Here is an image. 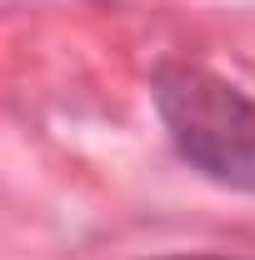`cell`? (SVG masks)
<instances>
[{"label": "cell", "mask_w": 255, "mask_h": 260, "mask_svg": "<svg viewBox=\"0 0 255 260\" xmlns=\"http://www.w3.org/2000/svg\"><path fill=\"white\" fill-rule=\"evenodd\" d=\"M155 110L170 145L185 160L235 190H255V100L240 95L230 80L200 65H160L155 70Z\"/></svg>", "instance_id": "1"}, {"label": "cell", "mask_w": 255, "mask_h": 260, "mask_svg": "<svg viewBox=\"0 0 255 260\" xmlns=\"http://www.w3.org/2000/svg\"><path fill=\"white\" fill-rule=\"evenodd\" d=\"M205 260H215V255H205Z\"/></svg>", "instance_id": "2"}]
</instances>
